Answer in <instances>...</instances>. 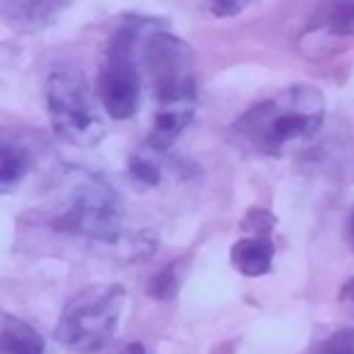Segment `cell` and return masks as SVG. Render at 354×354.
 <instances>
[{
    "label": "cell",
    "instance_id": "6da1fadb",
    "mask_svg": "<svg viewBox=\"0 0 354 354\" xmlns=\"http://www.w3.org/2000/svg\"><path fill=\"white\" fill-rule=\"evenodd\" d=\"M141 72L155 97V122L147 147L166 152L188 127L196 111V72L194 55L183 39L147 22L141 47Z\"/></svg>",
    "mask_w": 354,
    "mask_h": 354
},
{
    "label": "cell",
    "instance_id": "7a4b0ae2",
    "mask_svg": "<svg viewBox=\"0 0 354 354\" xmlns=\"http://www.w3.org/2000/svg\"><path fill=\"white\" fill-rule=\"evenodd\" d=\"M324 97L315 86L299 83L252 105L235 122V133L260 155H288L310 144L324 124Z\"/></svg>",
    "mask_w": 354,
    "mask_h": 354
},
{
    "label": "cell",
    "instance_id": "3957f363",
    "mask_svg": "<svg viewBox=\"0 0 354 354\" xmlns=\"http://www.w3.org/2000/svg\"><path fill=\"white\" fill-rule=\"evenodd\" d=\"M50 224L61 232L83 235L91 241H113L122 224L119 194L97 174L75 171L64 180V196Z\"/></svg>",
    "mask_w": 354,
    "mask_h": 354
},
{
    "label": "cell",
    "instance_id": "277c9868",
    "mask_svg": "<svg viewBox=\"0 0 354 354\" xmlns=\"http://www.w3.org/2000/svg\"><path fill=\"white\" fill-rule=\"evenodd\" d=\"M47 111L55 136L72 147H94L105 136L94 91L75 64H58L47 77Z\"/></svg>",
    "mask_w": 354,
    "mask_h": 354
},
{
    "label": "cell",
    "instance_id": "5b68a950",
    "mask_svg": "<svg viewBox=\"0 0 354 354\" xmlns=\"http://www.w3.org/2000/svg\"><path fill=\"white\" fill-rule=\"evenodd\" d=\"M149 19H127L122 22L102 55L97 75V97L111 119H127L138 111L141 102V36Z\"/></svg>",
    "mask_w": 354,
    "mask_h": 354
},
{
    "label": "cell",
    "instance_id": "8992f818",
    "mask_svg": "<svg viewBox=\"0 0 354 354\" xmlns=\"http://www.w3.org/2000/svg\"><path fill=\"white\" fill-rule=\"evenodd\" d=\"M122 307H124L122 285L86 288L64 307L55 324V340L75 354H94L111 343Z\"/></svg>",
    "mask_w": 354,
    "mask_h": 354
},
{
    "label": "cell",
    "instance_id": "52a82bcc",
    "mask_svg": "<svg viewBox=\"0 0 354 354\" xmlns=\"http://www.w3.org/2000/svg\"><path fill=\"white\" fill-rule=\"evenodd\" d=\"M243 227L249 230V235H243L232 243V252H230L232 266L246 277L268 274L271 260H274V243H271L274 218H271V213L249 210V216L243 218Z\"/></svg>",
    "mask_w": 354,
    "mask_h": 354
},
{
    "label": "cell",
    "instance_id": "ba28073f",
    "mask_svg": "<svg viewBox=\"0 0 354 354\" xmlns=\"http://www.w3.org/2000/svg\"><path fill=\"white\" fill-rule=\"evenodd\" d=\"M354 39V0H324L310 25V47Z\"/></svg>",
    "mask_w": 354,
    "mask_h": 354
},
{
    "label": "cell",
    "instance_id": "9c48e42d",
    "mask_svg": "<svg viewBox=\"0 0 354 354\" xmlns=\"http://www.w3.org/2000/svg\"><path fill=\"white\" fill-rule=\"evenodd\" d=\"M33 166V152L22 138H14V133H3L0 144V191L8 194Z\"/></svg>",
    "mask_w": 354,
    "mask_h": 354
},
{
    "label": "cell",
    "instance_id": "30bf717a",
    "mask_svg": "<svg viewBox=\"0 0 354 354\" xmlns=\"http://www.w3.org/2000/svg\"><path fill=\"white\" fill-rule=\"evenodd\" d=\"M0 354H44V340L22 318L3 313L0 315Z\"/></svg>",
    "mask_w": 354,
    "mask_h": 354
},
{
    "label": "cell",
    "instance_id": "8fae6325",
    "mask_svg": "<svg viewBox=\"0 0 354 354\" xmlns=\"http://www.w3.org/2000/svg\"><path fill=\"white\" fill-rule=\"evenodd\" d=\"M160 149H152L144 144V149H138L133 158H130V174L144 183V185H155L160 180Z\"/></svg>",
    "mask_w": 354,
    "mask_h": 354
},
{
    "label": "cell",
    "instance_id": "7c38bea8",
    "mask_svg": "<svg viewBox=\"0 0 354 354\" xmlns=\"http://www.w3.org/2000/svg\"><path fill=\"white\" fill-rule=\"evenodd\" d=\"M310 354H354V329H335L315 343Z\"/></svg>",
    "mask_w": 354,
    "mask_h": 354
},
{
    "label": "cell",
    "instance_id": "4fadbf2b",
    "mask_svg": "<svg viewBox=\"0 0 354 354\" xmlns=\"http://www.w3.org/2000/svg\"><path fill=\"white\" fill-rule=\"evenodd\" d=\"M149 296H155V299H171L174 293H177V279H174V271L171 268H163L160 274H155L152 279H149Z\"/></svg>",
    "mask_w": 354,
    "mask_h": 354
},
{
    "label": "cell",
    "instance_id": "5bb4252c",
    "mask_svg": "<svg viewBox=\"0 0 354 354\" xmlns=\"http://www.w3.org/2000/svg\"><path fill=\"white\" fill-rule=\"evenodd\" d=\"M196 3H199L210 17L224 19V17H235L238 11H243L249 0H196Z\"/></svg>",
    "mask_w": 354,
    "mask_h": 354
},
{
    "label": "cell",
    "instance_id": "9a60e30c",
    "mask_svg": "<svg viewBox=\"0 0 354 354\" xmlns=\"http://www.w3.org/2000/svg\"><path fill=\"white\" fill-rule=\"evenodd\" d=\"M337 301H340V307H343L348 315H354V279H348V282L340 288Z\"/></svg>",
    "mask_w": 354,
    "mask_h": 354
},
{
    "label": "cell",
    "instance_id": "2e32d148",
    "mask_svg": "<svg viewBox=\"0 0 354 354\" xmlns=\"http://www.w3.org/2000/svg\"><path fill=\"white\" fill-rule=\"evenodd\" d=\"M116 354H147V348H144L141 343H127V346H122Z\"/></svg>",
    "mask_w": 354,
    "mask_h": 354
},
{
    "label": "cell",
    "instance_id": "e0dca14e",
    "mask_svg": "<svg viewBox=\"0 0 354 354\" xmlns=\"http://www.w3.org/2000/svg\"><path fill=\"white\" fill-rule=\"evenodd\" d=\"M351 235H354V216H351Z\"/></svg>",
    "mask_w": 354,
    "mask_h": 354
}]
</instances>
